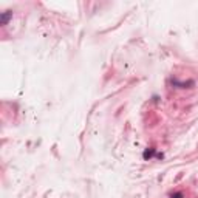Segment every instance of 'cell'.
<instances>
[{
  "mask_svg": "<svg viewBox=\"0 0 198 198\" xmlns=\"http://www.w3.org/2000/svg\"><path fill=\"white\" fill-rule=\"evenodd\" d=\"M11 17H12V12H9V11L2 12V15H0V23H2V25H6V22H8Z\"/></svg>",
  "mask_w": 198,
  "mask_h": 198,
  "instance_id": "cell-1",
  "label": "cell"
},
{
  "mask_svg": "<svg viewBox=\"0 0 198 198\" xmlns=\"http://www.w3.org/2000/svg\"><path fill=\"white\" fill-rule=\"evenodd\" d=\"M153 155H155V150H153V149H147L143 156H144V160H149V158H152Z\"/></svg>",
  "mask_w": 198,
  "mask_h": 198,
  "instance_id": "cell-2",
  "label": "cell"
},
{
  "mask_svg": "<svg viewBox=\"0 0 198 198\" xmlns=\"http://www.w3.org/2000/svg\"><path fill=\"white\" fill-rule=\"evenodd\" d=\"M172 198H183V194H181V192H178V194H174V195H172Z\"/></svg>",
  "mask_w": 198,
  "mask_h": 198,
  "instance_id": "cell-3",
  "label": "cell"
}]
</instances>
